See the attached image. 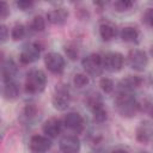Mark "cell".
I'll use <instances>...</instances> for the list:
<instances>
[{
	"mask_svg": "<svg viewBox=\"0 0 153 153\" xmlns=\"http://www.w3.org/2000/svg\"><path fill=\"white\" fill-rule=\"evenodd\" d=\"M134 6V2L130 0H117L114 2V8L117 12H126L129 11Z\"/></svg>",
	"mask_w": 153,
	"mask_h": 153,
	"instance_id": "22",
	"label": "cell"
},
{
	"mask_svg": "<svg viewBox=\"0 0 153 153\" xmlns=\"http://www.w3.org/2000/svg\"><path fill=\"white\" fill-rule=\"evenodd\" d=\"M53 105L55 109L57 110H66L71 103V96L69 92L67 91V88L65 87H59L55 92V94L53 96Z\"/></svg>",
	"mask_w": 153,
	"mask_h": 153,
	"instance_id": "8",
	"label": "cell"
},
{
	"mask_svg": "<svg viewBox=\"0 0 153 153\" xmlns=\"http://www.w3.org/2000/svg\"><path fill=\"white\" fill-rule=\"evenodd\" d=\"M152 19H153V16H152V8H147V11L143 13L142 16V22L148 25V26H152Z\"/></svg>",
	"mask_w": 153,
	"mask_h": 153,
	"instance_id": "30",
	"label": "cell"
},
{
	"mask_svg": "<svg viewBox=\"0 0 153 153\" xmlns=\"http://www.w3.org/2000/svg\"><path fill=\"white\" fill-rule=\"evenodd\" d=\"M81 65L84 67V69L86 71L87 74L92 75V76H98L102 74L103 72V59L99 54H90L86 57L82 59Z\"/></svg>",
	"mask_w": 153,
	"mask_h": 153,
	"instance_id": "3",
	"label": "cell"
},
{
	"mask_svg": "<svg viewBox=\"0 0 153 153\" xmlns=\"http://www.w3.org/2000/svg\"><path fill=\"white\" fill-rule=\"evenodd\" d=\"M10 14V6L6 1H0V18H7Z\"/></svg>",
	"mask_w": 153,
	"mask_h": 153,
	"instance_id": "29",
	"label": "cell"
},
{
	"mask_svg": "<svg viewBox=\"0 0 153 153\" xmlns=\"http://www.w3.org/2000/svg\"><path fill=\"white\" fill-rule=\"evenodd\" d=\"M47 76L41 69H32L27 73L25 80V90L29 93H39L44 90Z\"/></svg>",
	"mask_w": 153,
	"mask_h": 153,
	"instance_id": "2",
	"label": "cell"
},
{
	"mask_svg": "<svg viewBox=\"0 0 153 153\" xmlns=\"http://www.w3.org/2000/svg\"><path fill=\"white\" fill-rule=\"evenodd\" d=\"M63 124L68 129H72L76 133H80L84 129V118L78 112H69L66 115V117L63 120Z\"/></svg>",
	"mask_w": 153,
	"mask_h": 153,
	"instance_id": "11",
	"label": "cell"
},
{
	"mask_svg": "<svg viewBox=\"0 0 153 153\" xmlns=\"http://www.w3.org/2000/svg\"><path fill=\"white\" fill-rule=\"evenodd\" d=\"M37 114V108L35 104H27L25 108H24V115L29 118L33 117L35 115Z\"/></svg>",
	"mask_w": 153,
	"mask_h": 153,
	"instance_id": "28",
	"label": "cell"
},
{
	"mask_svg": "<svg viewBox=\"0 0 153 153\" xmlns=\"http://www.w3.org/2000/svg\"><path fill=\"white\" fill-rule=\"evenodd\" d=\"M99 35L104 41H111L116 36V26L110 22H103L99 26Z\"/></svg>",
	"mask_w": 153,
	"mask_h": 153,
	"instance_id": "17",
	"label": "cell"
},
{
	"mask_svg": "<svg viewBox=\"0 0 153 153\" xmlns=\"http://www.w3.org/2000/svg\"><path fill=\"white\" fill-rule=\"evenodd\" d=\"M60 149L63 153H78L80 149V140L75 135H66L60 140Z\"/></svg>",
	"mask_w": 153,
	"mask_h": 153,
	"instance_id": "10",
	"label": "cell"
},
{
	"mask_svg": "<svg viewBox=\"0 0 153 153\" xmlns=\"http://www.w3.org/2000/svg\"><path fill=\"white\" fill-rule=\"evenodd\" d=\"M73 82H74V85H75L76 87L81 88V87L86 86V85L90 82V79H88V76H87L86 74H84V73H76V74L74 75V78H73Z\"/></svg>",
	"mask_w": 153,
	"mask_h": 153,
	"instance_id": "24",
	"label": "cell"
},
{
	"mask_svg": "<svg viewBox=\"0 0 153 153\" xmlns=\"http://www.w3.org/2000/svg\"><path fill=\"white\" fill-rule=\"evenodd\" d=\"M41 47L37 44V43H31V44H27L20 53V56H19V60L23 65H29V63H32L35 62L38 57H39V54H41Z\"/></svg>",
	"mask_w": 153,
	"mask_h": 153,
	"instance_id": "7",
	"label": "cell"
},
{
	"mask_svg": "<svg viewBox=\"0 0 153 153\" xmlns=\"http://www.w3.org/2000/svg\"><path fill=\"white\" fill-rule=\"evenodd\" d=\"M139 31L137 29L133 27V26H126L122 29L121 31V38L124 41V42H128V43H134V42H137L139 39Z\"/></svg>",
	"mask_w": 153,
	"mask_h": 153,
	"instance_id": "18",
	"label": "cell"
},
{
	"mask_svg": "<svg viewBox=\"0 0 153 153\" xmlns=\"http://www.w3.org/2000/svg\"><path fill=\"white\" fill-rule=\"evenodd\" d=\"M151 108H152V103L151 100L147 98V99H143L142 103H139V110H142L145 112H151Z\"/></svg>",
	"mask_w": 153,
	"mask_h": 153,
	"instance_id": "31",
	"label": "cell"
},
{
	"mask_svg": "<svg viewBox=\"0 0 153 153\" xmlns=\"http://www.w3.org/2000/svg\"><path fill=\"white\" fill-rule=\"evenodd\" d=\"M8 38V29L6 25L0 24V43L5 42Z\"/></svg>",
	"mask_w": 153,
	"mask_h": 153,
	"instance_id": "33",
	"label": "cell"
},
{
	"mask_svg": "<svg viewBox=\"0 0 153 153\" xmlns=\"http://www.w3.org/2000/svg\"><path fill=\"white\" fill-rule=\"evenodd\" d=\"M51 147V141L44 135H33L30 140V149L35 153H44Z\"/></svg>",
	"mask_w": 153,
	"mask_h": 153,
	"instance_id": "9",
	"label": "cell"
},
{
	"mask_svg": "<svg viewBox=\"0 0 153 153\" xmlns=\"http://www.w3.org/2000/svg\"><path fill=\"white\" fill-rule=\"evenodd\" d=\"M68 11L63 7H57L47 13V19L54 25H63L67 22Z\"/></svg>",
	"mask_w": 153,
	"mask_h": 153,
	"instance_id": "12",
	"label": "cell"
},
{
	"mask_svg": "<svg viewBox=\"0 0 153 153\" xmlns=\"http://www.w3.org/2000/svg\"><path fill=\"white\" fill-rule=\"evenodd\" d=\"M19 96V86L12 80L5 82L4 86V97L8 100H13Z\"/></svg>",
	"mask_w": 153,
	"mask_h": 153,
	"instance_id": "19",
	"label": "cell"
},
{
	"mask_svg": "<svg viewBox=\"0 0 153 153\" xmlns=\"http://www.w3.org/2000/svg\"><path fill=\"white\" fill-rule=\"evenodd\" d=\"M103 68H105L109 72H118L122 69L124 63V57L121 53H108L103 57Z\"/></svg>",
	"mask_w": 153,
	"mask_h": 153,
	"instance_id": "4",
	"label": "cell"
},
{
	"mask_svg": "<svg viewBox=\"0 0 153 153\" xmlns=\"http://www.w3.org/2000/svg\"><path fill=\"white\" fill-rule=\"evenodd\" d=\"M128 63L135 71H143L148 65V56L143 50L133 49L128 54Z\"/></svg>",
	"mask_w": 153,
	"mask_h": 153,
	"instance_id": "5",
	"label": "cell"
},
{
	"mask_svg": "<svg viewBox=\"0 0 153 153\" xmlns=\"http://www.w3.org/2000/svg\"><path fill=\"white\" fill-rule=\"evenodd\" d=\"M87 104L90 105V108H94L96 105H99V104H103L102 102V97L99 93H92L91 96L87 97Z\"/></svg>",
	"mask_w": 153,
	"mask_h": 153,
	"instance_id": "27",
	"label": "cell"
},
{
	"mask_svg": "<svg viewBox=\"0 0 153 153\" xmlns=\"http://www.w3.org/2000/svg\"><path fill=\"white\" fill-rule=\"evenodd\" d=\"M136 140L143 145H147L152 140V124L148 121L140 123L136 129Z\"/></svg>",
	"mask_w": 153,
	"mask_h": 153,
	"instance_id": "13",
	"label": "cell"
},
{
	"mask_svg": "<svg viewBox=\"0 0 153 153\" xmlns=\"http://www.w3.org/2000/svg\"><path fill=\"white\" fill-rule=\"evenodd\" d=\"M99 86L105 93H111L115 88V84L110 78H102L99 81Z\"/></svg>",
	"mask_w": 153,
	"mask_h": 153,
	"instance_id": "25",
	"label": "cell"
},
{
	"mask_svg": "<svg viewBox=\"0 0 153 153\" xmlns=\"http://www.w3.org/2000/svg\"><path fill=\"white\" fill-rule=\"evenodd\" d=\"M16 73H17V65L14 63L13 60H6L0 65V74L5 80V82L12 81Z\"/></svg>",
	"mask_w": 153,
	"mask_h": 153,
	"instance_id": "16",
	"label": "cell"
},
{
	"mask_svg": "<svg viewBox=\"0 0 153 153\" xmlns=\"http://www.w3.org/2000/svg\"><path fill=\"white\" fill-rule=\"evenodd\" d=\"M17 6L23 10V11H26L29 8H31L33 6V1H29V0H22V1H18L17 2Z\"/></svg>",
	"mask_w": 153,
	"mask_h": 153,
	"instance_id": "32",
	"label": "cell"
},
{
	"mask_svg": "<svg viewBox=\"0 0 153 153\" xmlns=\"http://www.w3.org/2000/svg\"><path fill=\"white\" fill-rule=\"evenodd\" d=\"M11 36L13 41H20L25 36V26L23 24H16L11 31Z\"/></svg>",
	"mask_w": 153,
	"mask_h": 153,
	"instance_id": "23",
	"label": "cell"
},
{
	"mask_svg": "<svg viewBox=\"0 0 153 153\" xmlns=\"http://www.w3.org/2000/svg\"><path fill=\"white\" fill-rule=\"evenodd\" d=\"M115 106L118 114L123 117H133L139 110V102L128 92H121L115 99Z\"/></svg>",
	"mask_w": 153,
	"mask_h": 153,
	"instance_id": "1",
	"label": "cell"
},
{
	"mask_svg": "<svg viewBox=\"0 0 153 153\" xmlns=\"http://www.w3.org/2000/svg\"><path fill=\"white\" fill-rule=\"evenodd\" d=\"M65 51H66V55L71 59V60H76L78 56H79V49L75 44H68L65 47Z\"/></svg>",
	"mask_w": 153,
	"mask_h": 153,
	"instance_id": "26",
	"label": "cell"
},
{
	"mask_svg": "<svg viewBox=\"0 0 153 153\" xmlns=\"http://www.w3.org/2000/svg\"><path fill=\"white\" fill-rule=\"evenodd\" d=\"M112 153H128L126 149H116V151H114Z\"/></svg>",
	"mask_w": 153,
	"mask_h": 153,
	"instance_id": "35",
	"label": "cell"
},
{
	"mask_svg": "<svg viewBox=\"0 0 153 153\" xmlns=\"http://www.w3.org/2000/svg\"><path fill=\"white\" fill-rule=\"evenodd\" d=\"M30 27H31L33 31H37V32L43 31V30L45 29V19H44L42 16H36V17H33V19L31 20Z\"/></svg>",
	"mask_w": 153,
	"mask_h": 153,
	"instance_id": "21",
	"label": "cell"
},
{
	"mask_svg": "<svg viewBox=\"0 0 153 153\" xmlns=\"http://www.w3.org/2000/svg\"><path fill=\"white\" fill-rule=\"evenodd\" d=\"M142 81H143L142 78L139 75H128L124 79H122L118 85H120V88L122 90V92H129V91H133V90L140 87Z\"/></svg>",
	"mask_w": 153,
	"mask_h": 153,
	"instance_id": "15",
	"label": "cell"
},
{
	"mask_svg": "<svg viewBox=\"0 0 153 153\" xmlns=\"http://www.w3.org/2000/svg\"><path fill=\"white\" fill-rule=\"evenodd\" d=\"M75 14H76V17L80 18V19H87V18L90 17L87 8H78V10L75 11Z\"/></svg>",
	"mask_w": 153,
	"mask_h": 153,
	"instance_id": "34",
	"label": "cell"
},
{
	"mask_svg": "<svg viewBox=\"0 0 153 153\" xmlns=\"http://www.w3.org/2000/svg\"><path fill=\"white\" fill-rule=\"evenodd\" d=\"M92 112H93L94 121H97L99 123L106 121V118H108V112H106V109L103 106V104H99V105H96L94 108H92Z\"/></svg>",
	"mask_w": 153,
	"mask_h": 153,
	"instance_id": "20",
	"label": "cell"
},
{
	"mask_svg": "<svg viewBox=\"0 0 153 153\" xmlns=\"http://www.w3.org/2000/svg\"><path fill=\"white\" fill-rule=\"evenodd\" d=\"M45 67L54 74H60L65 69V59L57 53H49L44 57Z\"/></svg>",
	"mask_w": 153,
	"mask_h": 153,
	"instance_id": "6",
	"label": "cell"
},
{
	"mask_svg": "<svg viewBox=\"0 0 153 153\" xmlns=\"http://www.w3.org/2000/svg\"><path fill=\"white\" fill-rule=\"evenodd\" d=\"M62 129L61 121L57 118H49L43 124V133L48 137H56Z\"/></svg>",
	"mask_w": 153,
	"mask_h": 153,
	"instance_id": "14",
	"label": "cell"
}]
</instances>
